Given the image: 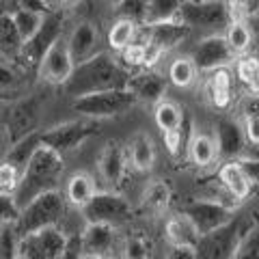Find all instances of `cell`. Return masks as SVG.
I'll return each mask as SVG.
<instances>
[{"label":"cell","mask_w":259,"mask_h":259,"mask_svg":"<svg viewBox=\"0 0 259 259\" xmlns=\"http://www.w3.org/2000/svg\"><path fill=\"white\" fill-rule=\"evenodd\" d=\"M164 233H166L168 244L173 246H197V242L201 238L197 227L192 225V221L184 212L168 218L164 225Z\"/></svg>","instance_id":"21"},{"label":"cell","mask_w":259,"mask_h":259,"mask_svg":"<svg viewBox=\"0 0 259 259\" xmlns=\"http://www.w3.org/2000/svg\"><path fill=\"white\" fill-rule=\"evenodd\" d=\"M141 100L132 89H112V91H102L93 95H84L78 100H71V110L87 119H108L119 117L136 106Z\"/></svg>","instance_id":"4"},{"label":"cell","mask_w":259,"mask_h":259,"mask_svg":"<svg viewBox=\"0 0 259 259\" xmlns=\"http://www.w3.org/2000/svg\"><path fill=\"white\" fill-rule=\"evenodd\" d=\"M218 180H221L227 192H231L233 197H236V201L248 199L250 190H253V180L248 177L246 168L242 166V162H238V160L225 162L221 166V171H218Z\"/></svg>","instance_id":"19"},{"label":"cell","mask_w":259,"mask_h":259,"mask_svg":"<svg viewBox=\"0 0 259 259\" xmlns=\"http://www.w3.org/2000/svg\"><path fill=\"white\" fill-rule=\"evenodd\" d=\"M121 259H149V246L141 236H130L123 242Z\"/></svg>","instance_id":"38"},{"label":"cell","mask_w":259,"mask_h":259,"mask_svg":"<svg viewBox=\"0 0 259 259\" xmlns=\"http://www.w3.org/2000/svg\"><path fill=\"white\" fill-rule=\"evenodd\" d=\"M54 0H15V5L20 9H28V11H37V13H52L54 7H52Z\"/></svg>","instance_id":"41"},{"label":"cell","mask_w":259,"mask_h":259,"mask_svg":"<svg viewBox=\"0 0 259 259\" xmlns=\"http://www.w3.org/2000/svg\"><path fill=\"white\" fill-rule=\"evenodd\" d=\"M125 166L127 160L123 145L117 141H108L100 153V160H97V171H100L104 184L108 186V190H117L121 186V180L125 175Z\"/></svg>","instance_id":"17"},{"label":"cell","mask_w":259,"mask_h":259,"mask_svg":"<svg viewBox=\"0 0 259 259\" xmlns=\"http://www.w3.org/2000/svg\"><path fill=\"white\" fill-rule=\"evenodd\" d=\"M78 212L84 218V223H110L119 227L125 221H130L132 205L117 190H104V192H95V197L84 207H80Z\"/></svg>","instance_id":"7"},{"label":"cell","mask_w":259,"mask_h":259,"mask_svg":"<svg viewBox=\"0 0 259 259\" xmlns=\"http://www.w3.org/2000/svg\"><path fill=\"white\" fill-rule=\"evenodd\" d=\"M227 7H229L231 20H246L248 18V5L246 0H225Z\"/></svg>","instance_id":"44"},{"label":"cell","mask_w":259,"mask_h":259,"mask_svg":"<svg viewBox=\"0 0 259 259\" xmlns=\"http://www.w3.org/2000/svg\"><path fill=\"white\" fill-rule=\"evenodd\" d=\"M74 69H76V63H74V56L69 52L67 35H63V37L56 39V41L50 46V50L46 52L41 63H39L37 76L41 78L46 84L63 87L71 78Z\"/></svg>","instance_id":"11"},{"label":"cell","mask_w":259,"mask_h":259,"mask_svg":"<svg viewBox=\"0 0 259 259\" xmlns=\"http://www.w3.org/2000/svg\"><path fill=\"white\" fill-rule=\"evenodd\" d=\"M233 84H231V74L227 67L209 71L207 78V97L216 108H227L231 104Z\"/></svg>","instance_id":"26"},{"label":"cell","mask_w":259,"mask_h":259,"mask_svg":"<svg viewBox=\"0 0 259 259\" xmlns=\"http://www.w3.org/2000/svg\"><path fill=\"white\" fill-rule=\"evenodd\" d=\"M197 65H194L192 56H177V59L168 65V80L177 89H188L194 80H197Z\"/></svg>","instance_id":"31"},{"label":"cell","mask_w":259,"mask_h":259,"mask_svg":"<svg viewBox=\"0 0 259 259\" xmlns=\"http://www.w3.org/2000/svg\"><path fill=\"white\" fill-rule=\"evenodd\" d=\"M156 145L147 134H136L130 143V162L139 173H147L156 164Z\"/></svg>","instance_id":"27"},{"label":"cell","mask_w":259,"mask_h":259,"mask_svg":"<svg viewBox=\"0 0 259 259\" xmlns=\"http://www.w3.org/2000/svg\"><path fill=\"white\" fill-rule=\"evenodd\" d=\"M153 121H156V125L162 134L180 132L184 123V110L173 100H160L156 104V110H153Z\"/></svg>","instance_id":"28"},{"label":"cell","mask_w":259,"mask_h":259,"mask_svg":"<svg viewBox=\"0 0 259 259\" xmlns=\"http://www.w3.org/2000/svg\"><path fill=\"white\" fill-rule=\"evenodd\" d=\"M59 259H84V248H82V231H74L67 236V244H65L63 253Z\"/></svg>","instance_id":"40"},{"label":"cell","mask_w":259,"mask_h":259,"mask_svg":"<svg viewBox=\"0 0 259 259\" xmlns=\"http://www.w3.org/2000/svg\"><path fill=\"white\" fill-rule=\"evenodd\" d=\"M95 123H97V119L82 117V119H74V121H63V123L48 127L39 134H41V143L50 145L52 149H56L65 156V153L78 149L80 145L95 132Z\"/></svg>","instance_id":"10"},{"label":"cell","mask_w":259,"mask_h":259,"mask_svg":"<svg viewBox=\"0 0 259 259\" xmlns=\"http://www.w3.org/2000/svg\"><path fill=\"white\" fill-rule=\"evenodd\" d=\"M188 156L194 164L201 166V168L214 164V160L221 156V153H218L216 136L207 134V132H194L190 136V143H188Z\"/></svg>","instance_id":"24"},{"label":"cell","mask_w":259,"mask_h":259,"mask_svg":"<svg viewBox=\"0 0 259 259\" xmlns=\"http://www.w3.org/2000/svg\"><path fill=\"white\" fill-rule=\"evenodd\" d=\"M180 22L188 28L221 30L231 24V13L225 0H201V3H184Z\"/></svg>","instance_id":"9"},{"label":"cell","mask_w":259,"mask_h":259,"mask_svg":"<svg viewBox=\"0 0 259 259\" xmlns=\"http://www.w3.org/2000/svg\"><path fill=\"white\" fill-rule=\"evenodd\" d=\"M67 44H69V52L74 56V63L80 65L89 59H93L95 54L104 52L102 50V35L93 22L82 20L76 22L71 30L67 32Z\"/></svg>","instance_id":"16"},{"label":"cell","mask_w":259,"mask_h":259,"mask_svg":"<svg viewBox=\"0 0 259 259\" xmlns=\"http://www.w3.org/2000/svg\"><path fill=\"white\" fill-rule=\"evenodd\" d=\"M164 259H197V248L194 246H168Z\"/></svg>","instance_id":"43"},{"label":"cell","mask_w":259,"mask_h":259,"mask_svg":"<svg viewBox=\"0 0 259 259\" xmlns=\"http://www.w3.org/2000/svg\"><path fill=\"white\" fill-rule=\"evenodd\" d=\"M244 134H246V141L259 145V112L257 115H246L244 117Z\"/></svg>","instance_id":"42"},{"label":"cell","mask_w":259,"mask_h":259,"mask_svg":"<svg viewBox=\"0 0 259 259\" xmlns=\"http://www.w3.org/2000/svg\"><path fill=\"white\" fill-rule=\"evenodd\" d=\"M39 117H41V100L39 97H24V100L11 104L9 112H5V119H3L5 143L9 139V147H13L18 141L35 134Z\"/></svg>","instance_id":"6"},{"label":"cell","mask_w":259,"mask_h":259,"mask_svg":"<svg viewBox=\"0 0 259 259\" xmlns=\"http://www.w3.org/2000/svg\"><path fill=\"white\" fill-rule=\"evenodd\" d=\"M184 0H147L143 15V26H156V24L180 22Z\"/></svg>","instance_id":"22"},{"label":"cell","mask_w":259,"mask_h":259,"mask_svg":"<svg viewBox=\"0 0 259 259\" xmlns=\"http://www.w3.org/2000/svg\"><path fill=\"white\" fill-rule=\"evenodd\" d=\"M65 212H67V199H65V194H61L59 190H50V192L39 194L30 203L24 205L18 223L13 227L22 238L39 229H46V227H59L61 221L65 218Z\"/></svg>","instance_id":"3"},{"label":"cell","mask_w":259,"mask_h":259,"mask_svg":"<svg viewBox=\"0 0 259 259\" xmlns=\"http://www.w3.org/2000/svg\"><path fill=\"white\" fill-rule=\"evenodd\" d=\"M216 141H218V153L229 160H240V156L246 149V134L244 125L236 123L233 119H221L216 123Z\"/></svg>","instance_id":"18"},{"label":"cell","mask_w":259,"mask_h":259,"mask_svg":"<svg viewBox=\"0 0 259 259\" xmlns=\"http://www.w3.org/2000/svg\"><path fill=\"white\" fill-rule=\"evenodd\" d=\"M136 32H139V22L127 20V18H119L108 30L106 44L112 52H123L127 46H132L136 41Z\"/></svg>","instance_id":"30"},{"label":"cell","mask_w":259,"mask_h":259,"mask_svg":"<svg viewBox=\"0 0 259 259\" xmlns=\"http://www.w3.org/2000/svg\"><path fill=\"white\" fill-rule=\"evenodd\" d=\"M246 5H248V15L259 13V0H246Z\"/></svg>","instance_id":"46"},{"label":"cell","mask_w":259,"mask_h":259,"mask_svg":"<svg viewBox=\"0 0 259 259\" xmlns=\"http://www.w3.org/2000/svg\"><path fill=\"white\" fill-rule=\"evenodd\" d=\"M11 18L15 22V26H18L20 35L24 37V44H26L28 39H32L39 30H41L48 15L46 13H37V11H28V9H20L18 7L15 11H11Z\"/></svg>","instance_id":"33"},{"label":"cell","mask_w":259,"mask_h":259,"mask_svg":"<svg viewBox=\"0 0 259 259\" xmlns=\"http://www.w3.org/2000/svg\"><path fill=\"white\" fill-rule=\"evenodd\" d=\"M233 259H259V223L250 225L244 231Z\"/></svg>","instance_id":"35"},{"label":"cell","mask_w":259,"mask_h":259,"mask_svg":"<svg viewBox=\"0 0 259 259\" xmlns=\"http://www.w3.org/2000/svg\"><path fill=\"white\" fill-rule=\"evenodd\" d=\"M84 259H97V257H84Z\"/></svg>","instance_id":"48"},{"label":"cell","mask_w":259,"mask_h":259,"mask_svg":"<svg viewBox=\"0 0 259 259\" xmlns=\"http://www.w3.org/2000/svg\"><path fill=\"white\" fill-rule=\"evenodd\" d=\"M65 171V158L63 153L52 149L50 145L41 143L35 149V153L28 158L26 166L22 168V180L15 190V201L24 207L35 197L50 190H59V182Z\"/></svg>","instance_id":"2"},{"label":"cell","mask_w":259,"mask_h":259,"mask_svg":"<svg viewBox=\"0 0 259 259\" xmlns=\"http://www.w3.org/2000/svg\"><path fill=\"white\" fill-rule=\"evenodd\" d=\"M95 182L93 177L89 173H74L69 177L67 182H65V199H67V203L71 207H84L89 201H91L95 197Z\"/></svg>","instance_id":"23"},{"label":"cell","mask_w":259,"mask_h":259,"mask_svg":"<svg viewBox=\"0 0 259 259\" xmlns=\"http://www.w3.org/2000/svg\"><path fill=\"white\" fill-rule=\"evenodd\" d=\"M236 74L244 84H253L259 78V59L255 56H242L236 61Z\"/></svg>","instance_id":"37"},{"label":"cell","mask_w":259,"mask_h":259,"mask_svg":"<svg viewBox=\"0 0 259 259\" xmlns=\"http://www.w3.org/2000/svg\"><path fill=\"white\" fill-rule=\"evenodd\" d=\"M184 3H201V0H184Z\"/></svg>","instance_id":"47"},{"label":"cell","mask_w":259,"mask_h":259,"mask_svg":"<svg viewBox=\"0 0 259 259\" xmlns=\"http://www.w3.org/2000/svg\"><path fill=\"white\" fill-rule=\"evenodd\" d=\"M59 37H63V15L54 9L52 13H48V18L44 22L41 30H39L35 37L28 39V41L24 44L22 52H20V56L15 61H22L26 67L39 69V63H41L46 52L50 50V46Z\"/></svg>","instance_id":"13"},{"label":"cell","mask_w":259,"mask_h":259,"mask_svg":"<svg viewBox=\"0 0 259 259\" xmlns=\"http://www.w3.org/2000/svg\"><path fill=\"white\" fill-rule=\"evenodd\" d=\"M130 89L139 95V100H143V102H156L158 104L160 100H164L166 82H164V78H162V76L147 71V74H143V76L132 78Z\"/></svg>","instance_id":"29"},{"label":"cell","mask_w":259,"mask_h":259,"mask_svg":"<svg viewBox=\"0 0 259 259\" xmlns=\"http://www.w3.org/2000/svg\"><path fill=\"white\" fill-rule=\"evenodd\" d=\"M171 203V188L164 182H151L143 194V205L153 214H164Z\"/></svg>","instance_id":"32"},{"label":"cell","mask_w":259,"mask_h":259,"mask_svg":"<svg viewBox=\"0 0 259 259\" xmlns=\"http://www.w3.org/2000/svg\"><path fill=\"white\" fill-rule=\"evenodd\" d=\"M130 82H132L130 71L110 52L104 50L95 54L93 59L76 65L71 78L61 89L67 97L78 100L84 95L112 91V89H127Z\"/></svg>","instance_id":"1"},{"label":"cell","mask_w":259,"mask_h":259,"mask_svg":"<svg viewBox=\"0 0 259 259\" xmlns=\"http://www.w3.org/2000/svg\"><path fill=\"white\" fill-rule=\"evenodd\" d=\"M82 248L84 257L121 259L123 242L119 238V227L110 223H84Z\"/></svg>","instance_id":"8"},{"label":"cell","mask_w":259,"mask_h":259,"mask_svg":"<svg viewBox=\"0 0 259 259\" xmlns=\"http://www.w3.org/2000/svg\"><path fill=\"white\" fill-rule=\"evenodd\" d=\"M67 236L69 233H65L61 227H46V229L22 236L18 255L26 259H59L67 244Z\"/></svg>","instance_id":"12"},{"label":"cell","mask_w":259,"mask_h":259,"mask_svg":"<svg viewBox=\"0 0 259 259\" xmlns=\"http://www.w3.org/2000/svg\"><path fill=\"white\" fill-rule=\"evenodd\" d=\"M225 37L236 54H244L250 48V41H253V35H250V30L246 26V20H231V24L225 28Z\"/></svg>","instance_id":"34"},{"label":"cell","mask_w":259,"mask_h":259,"mask_svg":"<svg viewBox=\"0 0 259 259\" xmlns=\"http://www.w3.org/2000/svg\"><path fill=\"white\" fill-rule=\"evenodd\" d=\"M182 212L192 221V225L197 227V231L203 236V233H209L223 227L225 223H229L231 218H236V212L233 207L218 203L214 199H199L192 201V203L186 205Z\"/></svg>","instance_id":"15"},{"label":"cell","mask_w":259,"mask_h":259,"mask_svg":"<svg viewBox=\"0 0 259 259\" xmlns=\"http://www.w3.org/2000/svg\"><path fill=\"white\" fill-rule=\"evenodd\" d=\"M20 180H22V168L9 160H3V166H0V192L15 194Z\"/></svg>","instance_id":"36"},{"label":"cell","mask_w":259,"mask_h":259,"mask_svg":"<svg viewBox=\"0 0 259 259\" xmlns=\"http://www.w3.org/2000/svg\"><path fill=\"white\" fill-rule=\"evenodd\" d=\"M236 52L229 46L225 35H218V32H212V35L203 37L197 44V48L192 50V61L197 65L199 71H214L221 67H229V65L236 61Z\"/></svg>","instance_id":"14"},{"label":"cell","mask_w":259,"mask_h":259,"mask_svg":"<svg viewBox=\"0 0 259 259\" xmlns=\"http://www.w3.org/2000/svg\"><path fill=\"white\" fill-rule=\"evenodd\" d=\"M80 0H54L56 7H63V9H71V7H76Z\"/></svg>","instance_id":"45"},{"label":"cell","mask_w":259,"mask_h":259,"mask_svg":"<svg viewBox=\"0 0 259 259\" xmlns=\"http://www.w3.org/2000/svg\"><path fill=\"white\" fill-rule=\"evenodd\" d=\"M147 28V44L164 54L166 50H171L173 46L182 44L184 37L188 35V26L182 22H166V24H156V26H145Z\"/></svg>","instance_id":"20"},{"label":"cell","mask_w":259,"mask_h":259,"mask_svg":"<svg viewBox=\"0 0 259 259\" xmlns=\"http://www.w3.org/2000/svg\"><path fill=\"white\" fill-rule=\"evenodd\" d=\"M112 3H115V5H117V3H119V0H112Z\"/></svg>","instance_id":"49"},{"label":"cell","mask_w":259,"mask_h":259,"mask_svg":"<svg viewBox=\"0 0 259 259\" xmlns=\"http://www.w3.org/2000/svg\"><path fill=\"white\" fill-rule=\"evenodd\" d=\"M0 205H3V223H7V225H15V223H18L22 207L18 205V201H15L13 194L0 192Z\"/></svg>","instance_id":"39"},{"label":"cell","mask_w":259,"mask_h":259,"mask_svg":"<svg viewBox=\"0 0 259 259\" xmlns=\"http://www.w3.org/2000/svg\"><path fill=\"white\" fill-rule=\"evenodd\" d=\"M22 48H24V37L20 35L11 13L3 11V15H0V50H3V59L15 61L20 56Z\"/></svg>","instance_id":"25"},{"label":"cell","mask_w":259,"mask_h":259,"mask_svg":"<svg viewBox=\"0 0 259 259\" xmlns=\"http://www.w3.org/2000/svg\"><path fill=\"white\" fill-rule=\"evenodd\" d=\"M242 218L236 216L218 229L203 233L197 242V259H233L242 236H244Z\"/></svg>","instance_id":"5"}]
</instances>
